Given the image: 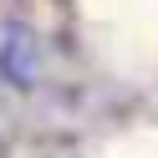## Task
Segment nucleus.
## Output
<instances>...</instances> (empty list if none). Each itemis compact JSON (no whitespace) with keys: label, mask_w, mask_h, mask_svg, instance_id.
I'll use <instances>...</instances> for the list:
<instances>
[{"label":"nucleus","mask_w":158,"mask_h":158,"mask_svg":"<svg viewBox=\"0 0 158 158\" xmlns=\"http://www.w3.org/2000/svg\"><path fill=\"white\" fill-rule=\"evenodd\" d=\"M36 72H41V46L26 26H5L0 31V77L10 87H36Z\"/></svg>","instance_id":"1"}]
</instances>
